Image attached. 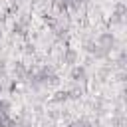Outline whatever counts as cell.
I'll return each mask as SVG.
<instances>
[{
  "instance_id": "obj_2",
  "label": "cell",
  "mask_w": 127,
  "mask_h": 127,
  "mask_svg": "<svg viewBox=\"0 0 127 127\" xmlns=\"http://www.w3.org/2000/svg\"><path fill=\"white\" fill-rule=\"evenodd\" d=\"M71 77H73L75 81H85L87 73H85V69H83V67H73V71H71Z\"/></svg>"
},
{
  "instance_id": "obj_3",
  "label": "cell",
  "mask_w": 127,
  "mask_h": 127,
  "mask_svg": "<svg viewBox=\"0 0 127 127\" xmlns=\"http://www.w3.org/2000/svg\"><path fill=\"white\" fill-rule=\"evenodd\" d=\"M64 60H65V62H69V64H71V62H75V52H73V50H69V52L64 56Z\"/></svg>"
},
{
  "instance_id": "obj_4",
  "label": "cell",
  "mask_w": 127,
  "mask_h": 127,
  "mask_svg": "<svg viewBox=\"0 0 127 127\" xmlns=\"http://www.w3.org/2000/svg\"><path fill=\"white\" fill-rule=\"evenodd\" d=\"M71 127H89V125H87L85 121H75V123H73Z\"/></svg>"
},
{
  "instance_id": "obj_1",
  "label": "cell",
  "mask_w": 127,
  "mask_h": 127,
  "mask_svg": "<svg viewBox=\"0 0 127 127\" xmlns=\"http://www.w3.org/2000/svg\"><path fill=\"white\" fill-rule=\"evenodd\" d=\"M111 48H113V36L111 34H99L97 36V40L91 44V54H95L97 58H103V56H107L109 52H111Z\"/></svg>"
}]
</instances>
